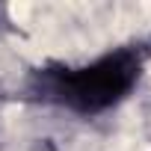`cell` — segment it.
<instances>
[{"label": "cell", "mask_w": 151, "mask_h": 151, "mask_svg": "<svg viewBox=\"0 0 151 151\" xmlns=\"http://www.w3.org/2000/svg\"><path fill=\"white\" fill-rule=\"evenodd\" d=\"M139 77L142 53L133 47H119L80 68H45L36 77V89L42 98L59 107H68L80 116H95L124 101Z\"/></svg>", "instance_id": "6da1fadb"}]
</instances>
